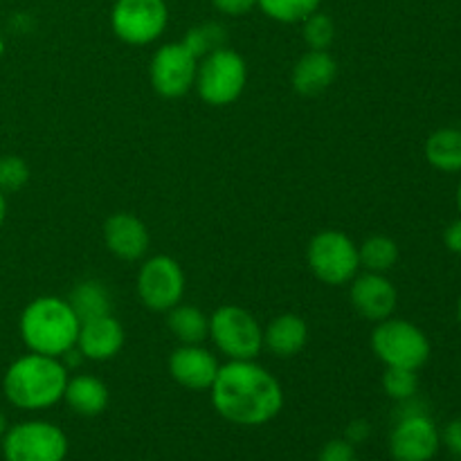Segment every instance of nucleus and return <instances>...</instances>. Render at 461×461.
<instances>
[{"label": "nucleus", "mask_w": 461, "mask_h": 461, "mask_svg": "<svg viewBox=\"0 0 461 461\" xmlns=\"http://www.w3.org/2000/svg\"><path fill=\"white\" fill-rule=\"evenodd\" d=\"M457 318H459V322H461V297H459V302H457Z\"/></svg>", "instance_id": "nucleus-37"}, {"label": "nucleus", "mask_w": 461, "mask_h": 461, "mask_svg": "<svg viewBox=\"0 0 461 461\" xmlns=\"http://www.w3.org/2000/svg\"><path fill=\"white\" fill-rule=\"evenodd\" d=\"M30 165L21 156H0V192L16 194L30 183Z\"/></svg>", "instance_id": "nucleus-28"}, {"label": "nucleus", "mask_w": 461, "mask_h": 461, "mask_svg": "<svg viewBox=\"0 0 461 461\" xmlns=\"http://www.w3.org/2000/svg\"><path fill=\"white\" fill-rule=\"evenodd\" d=\"M212 5L225 16H246L257 7V0H212Z\"/></svg>", "instance_id": "nucleus-30"}, {"label": "nucleus", "mask_w": 461, "mask_h": 461, "mask_svg": "<svg viewBox=\"0 0 461 461\" xmlns=\"http://www.w3.org/2000/svg\"><path fill=\"white\" fill-rule=\"evenodd\" d=\"M372 351L385 367L419 372L430 360V340L426 331L403 318H387L376 322L372 331Z\"/></svg>", "instance_id": "nucleus-5"}, {"label": "nucleus", "mask_w": 461, "mask_h": 461, "mask_svg": "<svg viewBox=\"0 0 461 461\" xmlns=\"http://www.w3.org/2000/svg\"><path fill=\"white\" fill-rule=\"evenodd\" d=\"M338 77V61L329 54V50H309L297 59L293 66L291 84L295 93L304 97H315L324 93Z\"/></svg>", "instance_id": "nucleus-17"}, {"label": "nucleus", "mask_w": 461, "mask_h": 461, "mask_svg": "<svg viewBox=\"0 0 461 461\" xmlns=\"http://www.w3.org/2000/svg\"><path fill=\"white\" fill-rule=\"evenodd\" d=\"M68 304L75 311L79 322H88V320L102 318V315L111 313V293L97 279H84L72 288Z\"/></svg>", "instance_id": "nucleus-21"}, {"label": "nucleus", "mask_w": 461, "mask_h": 461, "mask_svg": "<svg viewBox=\"0 0 461 461\" xmlns=\"http://www.w3.org/2000/svg\"><path fill=\"white\" fill-rule=\"evenodd\" d=\"M5 432H7V419H5V414L0 412V439H3Z\"/></svg>", "instance_id": "nucleus-35"}, {"label": "nucleus", "mask_w": 461, "mask_h": 461, "mask_svg": "<svg viewBox=\"0 0 461 461\" xmlns=\"http://www.w3.org/2000/svg\"><path fill=\"white\" fill-rule=\"evenodd\" d=\"M383 392L392 401H399V403L414 399L419 392L417 372H412V369L385 367V374H383Z\"/></svg>", "instance_id": "nucleus-26"}, {"label": "nucleus", "mask_w": 461, "mask_h": 461, "mask_svg": "<svg viewBox=\"0 0 461 461\" xmlns=\"http://www.w3.org/2000/svg\"><path fill=\"white\" fill-rule=\"evenodd\" d=\"M169 23L165 0H115L111 9L113 34L126 45H149L160 39Z\"/></svg>", "instance_id": "nucleus-9"}, {"label": "nucleus", "mask_w": 461, "mask_h": 461, "mask_svg": "<svg viewBox=\"0 0 461 461\" xmlns=\"http://www.w3.org/2000/svg\"><path fill=\"white\" fill-rule=\"evenodd\" d=\"M318 461H358L356 446L347 439H331L320 450Z\"/></svg>", "instance_id": "nucleus-29"}, {"label": "nucleus", "mask_w": 461, "mask_h": 461, "mask_svg": "<svg viewBox=\"0 0 461 461\" xmlns=\"http://www.w3.org/2000/svg\"><path fill=\"white\" fill-rule=\"evenodd\" d=\"M248 84V63L237 50L219 48L198 61L196 88L198 97L214 108L230 106L243 95Z\"/></svg>", "instance_id": "nucleus-4"}, {"label": "nucleus", "mask_w": 461, "mask_h": 461, "mask_svg": "<svg viewBox=\"0 0 461 461\" xmlns=\"http://www.w3.org/2000/svg\"><path fill=\"white\" fill-rule=\"evenodd\" d=\"M306 264L318 282L327 286H345L360 273L358 246L345 232L322 230L309 241Z\"/></svg>", "instance_id": "nucleus-6"}, {"label": "nucleus", "mask_w": 461, "mask_h": 461, "mask_svg": "<svg viewBox=\"0 0 461 461\" xmlns=\"http://www.w3.org/2000/svg\"><path fill=\"white\" fill-rule=\"evenodd\" d=\"M322 0H257V7L277 23H302L318 12Z\"/></svg>", "instance_id": "nucleus-24"}, {"label": "nucleus", "mask_w": 461, "mask_h": 461, "mask_svg": "<svg viewBox=\"0 0 461 461\" xmlns=\"http://www.w3.org/2000/svg\"><path fill=\"white\" fill-rule=\"evenodd\" d=\"M426 160L437 171L457 174L461 171V129H437L426 140Z\"/></svg>", "instance_id": "nucleus-22"}, {"label": "nucleus", "mask_w": 461, "mask_h": 461, "mask_svg": "<svg viewBox=\"0 0 461 461\" xmlns=\"http://www.w3.org/2000/svg\"><path fill=\"white\" fill-rule=\"evenodd\" d=\"M219 360L201 345H180L169 356V374L180 387L192 392L210 390L219 374Z\"/></svg>", "instance_id": "nucleus-14"}, {"label": "nucleus", "mask_w": 461, "mask_h": 461, "mask_svg": "<svg viewBox=\"0 0 461 461\" xmlns=\"http://www.w3.org/2000/svg\"><path fill=\"white\" fill-rule=\"evenodd\" d=\"M358 259L360 268H365L367 273L385 275L399 261V246L394 239L385 237V234H374L358 246Z\"/></svg>", "instance_id": "nucleus-23"}, {"label": "nucleus", "mask_w": 461, "mask_h": 461, "mask_svg": "<svg viewBox=\"0 0 461 461\" xmlns=\"http://www.w3.org/2000/svg\"><path fill=\"white\" fill-rule=\"evenodd\" d=\"M68 378V367L61 358L27 351L5 369L3 394L14 408L39 412L63 401Z\"/></svg>", "instance_id": "nucleus-2"}, {"label": "nucleus", "mask_w": 461, "mask_h": 461, "mask_svg": "<svg viewBox=\"0 0 461 461\" xmlns=\"http://www.w3.org/2000/svg\"><path fill=\"white\" fill-rule=\"evenodd\" d=\"M444 243L446 248H448L453 255H459L461 257V216L457 221H453V223L446 228L444 232Z\"/></svg>", "instance_id": "nucleus-33"}, {"label": "nucleus", "mask_w": 461, "mask_h": 461, "mask_svg": "<svg viewBox=\"0 0 461 461\" xmlns=\"http://www.w3.org/2000/svg\"><path fill=\"white\" fill-rule=\"evenodd\" d=\"M185 273L169 255H156L138 270V297L149 311L167 313L183 302Z\"/></svg>", "instance_id": "nucleus-10"}, {"label": "nucleus", "mask_w": 461, "mask_h": 461, "mask_svg": "<svg viewBox=\"0 0 461 461\" xmlns=\"http://www.w3.org/2000/svg\"><path fill=\"white\" fill-rule=\"evenodd\" d=\"M5 219H7V194L0 192V228H3Z\"/></svg>", "instance_id": "nucleus-34"}, {"label": "nucleus", "mask_w": 461, "mask_h": 461, "mask_svg": "<svg viewBox=\"0 0 461 461\" xmlns=\"http://www.w3.org/2000/svg\"><path fill=\"white\" fill-rule=\"evenodd\" d=\"M210 338L228 360H255L264 349V329L241 306H219L210 318Z\"/></svg>", "instance_id": "nucleus-7"}, {"label": "nucleus", "mask_w": 461, "mask_h": 461, "mask_svg": "<svg viewBox=\"0 0 461 461\" xmlns=\"http://www.w3.org/2000/svg\"><path fill=\"white\" fill-rule=\"evenodd\" d=\"M63 401L79 417H99L108 408V387L102 378L90 376V374H77V376L68 378Z\"/></svg>", "instance_id": "nucleus-19"}, {"label": "nucleus", "mask_w": 461, "mask_h": 461, "mask_svg": "<svg viewBox=\"0 0 461 461\" xmlns=\"http://www.w3.org/2000/svg\"><path fill=\"white\" fill-rule=\"evenodd\" d=\"M304 41L311 50H329L336 41V23L329 14L313 12L311 16H306L304 21Z\"/></svg>", "instance_id": "nucleus-27"}, {"label": "nucleus", "mask_w": 461, "mask_h": 461, "mask_svg": "<svg viewBox=\"0 0 461 461\" xmlns=\"http://www.w3.org/2000/svg\"><path fill=\"white\" fill-rule=\"evenodd\" d=\"M309 342V327L297 313H282L264 329V347L275 358H293Z\"/></svg>", "instance_id": "nucleus-18"}, {"label": "nucleus", "mask_w": 461, "mask_h": 461, "mask_svg": "<svg viewBox=\"0 0 461 461\" xmlns=\"http://www.w3.org/2000/svg\"><path fill=\"white\" fill-rule=\"evenodd\" d=\"M104 243L117 259L138 261L147 255L151 237L144 221H140L138 216L129 212H115L104 223Z\"/></svg>", "instance_id": "nucleus-15"}, {"label": "nucleus", "mask_w": 461, "mask_h": 461, "mask_svg": "<svg viewBox=\"0 0 461 461\" xmlns=\"http://www.w3.org/2000/svg\"><path fill=\"white\" fill-rule=\"evenodd\" d=\"M367 437H369V423L363 421V419H356V421H351L349 426H347L345 439L349 441V444L358 446V444H363Z\"/></svg>", "instance_id": "nucleus-32"}, {"label": "nucleus", "mask_w": 461, "mask_h": 461, "mask_svg": "<svg viewBox=\"0 0 461 461\" xmlns=\"http://www.w3.org/2000/svg\"><path fill=\"white\" fill-rule=\"evenodd\" d=\"M457 210H459V216H461V180H459V187H457Z\"/></svg>", "instance_id": "nucleus-36"}, {"label": "nucleus", "mask_w": 461, "mask_h": 461, "mask_svg": "<svg viewBox=\"0 0 461 461\" xmlns=\"http://www.w3.org/2000/svg\"><path fill=\"white\" fill-rule=\"evenodd\" d=\"M167 329L180 345H201L210 338V318L192 304H178L167 311Z\"/></svg>", "instance_id": "nucleus-20"}, {"label": "nucleus", "mask_w": 461, "mask_h": 461, "mask_svg": "<svg viewBox=\"0 0 461 461\" xmlns=\"http://www.w3.org/2000/svg\"><path fill=\"white\" fill-rule=\"evenodd\" d=\"M183 43L187 45L189 52L201 61L203 57H207L214 50L223 48L225 45V30L219 23H203V25L192 27V30L185 34Z\"/></svg>", "instance_id": "nucleus-25"}, {"label": "nucleus", "mask_w": 461, "mask_h": 461, "mask_svg": "<svg viewBox=\"0 0 461 461\" xmlns=\"http://www.w3.org/2000/svg\"><path fill=\"white\" fill-rule=\"evenodd\" d=\"M196 72L198 59L180 41V43H167L158 48L149 66V79L160 97L178 99L194 88Z\"/></svg>", "instance_id": "nucleus-11"}, {"label": "nucleus", "mask_w": 461, "mask_h": 461, "mask_svg": "<svg viewBox=\"0 0 461 461\" xmlns=\"http://www.w3.org/2000/svg\"><path fill=\"white\" fill-rule=\"evenodd\" d=\"M441 444H444L450 453L461 457V419H453L450 423H446L444 432H441Z\"/></svg>", "instance_id": "nucleus-31"}, {"label": "nucleus", "mask_w": 461, "mask_h": 461, "mask_svg": "<svg viewBox=\"0 0 461 461\" xmlns=\"http://www.w3.org/2000/svg\"><path fill=\"white\" fill-rule=\"evenodd\" d=\"M349 300L356 313L369 322H383L392 318L399 302L396 286L381 273L356 275L349 282Z\"/></svg>", "instance_id": "nucleus-13"}, {"label": "nucleus", "mask_w": 461, "mask_h": 461, "mask_svg": "<svg viewBox=\"0 0 461 461\" xmlns=\"http://www.w3.org/2000/svg\"><path fill=\"white\" fill-rule=\"evenodd\" d=\"M5 461H66L68 437L50 421H21L3 435Z\"/></svg>", "instance_id": "nucleus-8"}, {"label": "nucleus", "mask_w": 461, "mask_h": 461, "mask_svg": "<svg viewBox=\"0 0 461 461\" xmlns=\"http://www.w3.org/2000/svg\"><path fill=\"white\" fill-rule=\"evenodd\" d=\"M79 327V318L68 300L57 295L36 297L18 318V333L27 351L52 358H63L68 351L75 349Z\"/></svg>", "instance_id": "nucleus-3"}, {"label": "nucleus", "mask_w": 461, "mask_h": 461, "mask_svg": "<svg viewBox=\"0 0 461 461\" xmlns=\"http://www.w3.org/2000/svg\"><path fill=\"white\" fill-rule=\"evenodd\" d=\"M122 347H124V329L113 318V313L81 322L75 345L81 358L93 360V363H106L120 354Z\"/></svg>", "instance_id": "nucleus-16"}, {"label": "nucleus", "mask_w": 461, "mask_h": 461, "mask_svg": "<svg viewBox=\"0 0 461 461\" xmlns=\"http://www.w3.org/2000/svg\"><path fill=\"white\" fill-rule=\"evenodd\" d=\"M210 392L216 412L234 426H266L284 408L279 381L255 360H228L221 365Z\"/></svg>", "instance_id": "nucleus-1"}, {"label": "nucleus", "mask_w": 461, "mask_h": 461, "mask_svg": "<svg viewBox=\"0 0 461 461\" xmlns=\"http://www.w3.org/2000/svg\"><path fill=\"white\" fill-rule=\"evenodd\" d=\"M3 54H5V43H3V39H0V59H3Z\"/></svg>", "instance_id": "nucleus-38"}, {"label": "nucleus", "mask_w": 461, "mask_h": 461, "mask_svg": "<svg viewBox=\"0 0 461 461\" xmlns=\"http://www.w3.org/2000/svg\"><path fill=\"white\" fill-rule=\"evenodd\" d=\"M441 432L423 410H403L390 432V455L394 461H430L439 453Z\"/></svg>", "instance_id": "nucleus-12"}]
</instances>
